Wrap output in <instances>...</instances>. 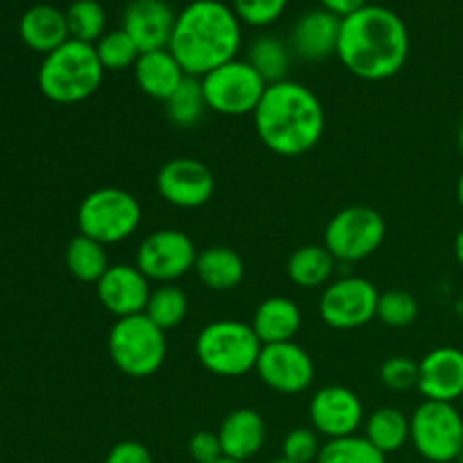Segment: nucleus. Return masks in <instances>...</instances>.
Masks as SVG:
<instances>
[{"label": "nucleus", "instance_id": "nucleus-44", "mask_svg": "<svg viewBox=\"0 0 463 463\" xmlns=\"http://www.w3.org/2000/svg\"><path fill=\"white\" fill-rule=\"evenodd\" d=\"M269 463H294V461H288V459H285V457H280V459H274V461H269Z\"/></svg>", "mask_w": 463, "mask_h": 463}, {"label": "nucleus", "instance_id": "nucleus-6", "mask_svg": "<svg viewBox=\"0 0 463 463\" xmlns=\"http://www.w3.org/2000/svg\"><path fill=\"white\" fill-rule=\"evenodd\" d=\"M143 222V206L129 190L107 185L81 199L77 208V229L99 244H118L129 240Z\"/></svg>", "mask_w": 463, "mask_h": 463}, {"label": "nucleus", "instance_id": "nucleus-35", "mask_svg": "<svg viewBox=\"0 0 463 463\" xmlns=\"http://www.w3.org/2000/svg\"><path fill=\"white\" fill-rule=\"evenodd\" d=\"M231 7L244 25L265 27L283 16L288 0H233Z\"/></svg>", "mask_w": 463, "mask_h": 463}, {"label": "nucleus", "instance_id": "nucleus-36", "mask_svg": "<svg viewBox=\"0 0 463 463\" xmlns=\"http://www.w3.org/2000/svg\"><path fill=\"white\" fill-rule=\"evenodd\" d=\"M380 380L392 392H410L419 387V362L407 355H393L380 366Z\"/></svg>", "mask_w": 463, "mask_h": 463}, {"label": "nucleus", "instance_id": "nucleus-27", "mask_svg": "<svg viewBox=\"0 0 463 463\" xmlns=\"http://www.w3.org/2000/svg\"><path fill=\"white\" fill-rule=\"evenodd\" d=\"M247 61L258 71V75L267 84L288 80L289 66H292V48L283 39L274 34H262L249 45Z\"/></svg>", "mask_w": 463, "mask_h": 463}, {"label": "nucleus", "instance_id": "nucleus-7", "mask_svg": "<svg viewBox=\"0 0 463 463\" xmlns=\"http://www.w3.org/2000/svg\"><path fill=\"white\" fill-rule=\"evenodd\" d=\"M109 357L127 378L143 380L156 373L167 357L165 330L145 315L116 319L107 337Z\"/></svg>", "mask_w": 463, "mask_h": 463}, {"label": "nucleus", "instance_id": "nucleus-8", "mask_svg": "<svg viewBox=\"0 0 463 463\" xmlns=\"http://www.w3.org/2000/svg\"><path fill=\"white\" fill-rule=\"evenodd\" d=\"M199 80H202L208 111L229 118L253 116L267 86H269L247 59H233L229 63H222L220 68Z\"/></svg>", "mask_w": 463, "mask_h": 463}, {"label": "nucleus", "instance_id": "nucleus-1", "mask_svg": "<svg viewBox=\"0 0 463 463\" xmlns=\"http://www.w3.org/2000/svg\"><path fill=\"white\" fill-rule=\"evenodd\" d=\"M337 57L344 68L360 80H392L410 57L405 21L389 7L366 5L342 21Z\"/></svg>", "mask_w": 463, "mask_h": 463}, {"label": "nucleus", "instance_id": "nucleus-26", "mask_svg": "<svg viewBox=\"0 0 463 463\" xmlns=\"http://www.w3.org/2000/svg\"><path fill=\"white\" fill-rule=\"evenodd\" d=\"M364 439L383 455L398 452L410 441V416L398 407H378L364 419Z\"/></svg>", "mask_w": 463, "mask_h": 463}, {"label": "nucleus", "instance_id": "nucleus-28", "mask_svg": "<svg viewBox=\"0 0 463 463\" xmlns=\"http://www.w3.org/2000/svg\"><path fill=\"white\" fill-rule=\"evenodd\" d=\"M66 267L80 283H95L107 274L109 256L107 247L98 240H90L86 235H75L66 247Z\"/></svg>", "mask_w": 463, "mask_h": 463}, {"label": "nucleus", "instance_id": "nucleus-14", "mask_svg": "<svg viewBox=\"0 0 463 463\" xmlns=\"http://www.w3.org/2000/svg\"><path fill=\"white\" fill-rule=\"evenodd\" d=\"M256 373L271 392L297 396L307 392L315 383V362L310 353L294 342L262 346Z\"/></svg>", "mask_w": 463, "mask_h": 463}, {"label": "nucleus", "instance_id": "nucleus-12", "mask_svg": "<svg viewBox=\"0 0 463 463\" xmlns=\"http://www.w3.org/2000/svg\"><path fill=\"white\" fill-rule=\"evenodd\" d=\"M380 292L362 276H344L324 288L319 298V315L335 330H355L371 324L378 315Z\"/></svg>", "mask_w": 463, "mask_h": 463}, {"label": "nucleus", "instance_id": "nucleus-3", "mask_svg": "<svg viewBox=\"0 0 463 463\" xmlns=\"http://www.w3.org/2000/svg\"><path fill=\"white\" fill-rule=\"evenodd\" d=\"M242 48V23L233 7L222 0H193L176 14L167 50L185 75L203 77L238 59Z\"/></svg>", "mask_w": 463, "mask_h": 463}, {"label": "nucleus", "instance_id": "nucleus-9", "mask_svg": "<svg viewBox=\"0 0 463 463\" xmlns=\"http://www.w3.org/2000/svg\"><path fill=\"white\" fill-rule=\"evenodd\" d=\"M410 441L425 461H457L463 450V416L455 402H420L410 416Z\"/></svg>", "mask_w": 463, "mask_h": 463}, {"label": "nucleus", "instance_id": "nucleus-34", "mask_svg": "<svg viewBox=\"0 0 463 463\" xmlns=\"http://www.w3.org/2000/svg\"><path fill=\"white\" fill-rule=\"evenodd\" d=\"M378 317L387 328H410L419 319V301L407 289L380 292Z\"/></svg>", "mask_w": 463, "mask_h": 463}, {"label": "nucleus", "instance_id": "nucleus-41", "mask_svg": "<svg viewBox=\"0 0 463 463\" xmlns=\"http://www.w3.org/2000/svg\"><path fill=\"white\" fill-rule=\"evenodd\" d=\"M455 258H457V262L463 267V229L457 233V238H455Z\"/></svg>", "mask_w": 463, "mask_h": 463}, {"label": "nucleus", "instance_id": "nucleus-29", "mask_svg": "<svg viewBox=\"0 0 463 463\" xmlns=\"http://www.w3.org/2000/svg\"><path fill=\"white\" fill-rule=\"evenodd\" d=\"M163 104H165L163 109H165V118L170 125L179 127V129H190V127L199 125L203 113L208 111L202 80L188 75Z\"/></svg>", "mask_w": 463, "mask_h": 463}, {"label": "nucleus", "instance_id": "nucleus-11", "mask_svg": "<svg viewBox=\"0 0 463 463\" xmlns=\"http://www.w3.org/2000/svg\"><path fill=\"white\" fill-rule=\"evenodd\" d=\"M197 247L184 231L161 229L149 233L136 251V267L149 279V283L167 285L194 271Z\"/></svg>", "mask_w": 463, "mask_h": 463}, {"label": "nucleus", "instance_id": "nucleus-4", "mask_svg": "<svg viewBox=\"0 0 463 463\" xmlns=\"http://www.w3.org/2000/svg\"><path fill=\"white\" fill-rule=\"evenodd\" d=\"M104 72L95 45L68 39L54 52L45 54L36 81L50 102L77 104L98 93Z\"/></svg>", "mask_w": 463, "mask_h": 463}, {"label": "nucleus", "instance_id": "nucleus-2", "mask_svg": "<svg viewBox=\"0 0 463 463\" xmlns=\"http://www.w3.org/2000/svg\"><path fill=\"white\" fill-rule=\"evenodd\" d=\"M260 143L276 156H303L319 145L326 131V111L312 89L285 80L267 86L253 111Z\"/></svg>", "mask_w": 463, "mask_h": 463}, {"label": "nucleus", "instance_id": "nucleus-16", "mask_svg": "<svg viewBox=\"0 0 463 463\" xmlns=\"http://www.w3.org/2000/svg\"><path fill=\"white\" fill-rule=\"evenodd\" d=\"M98 301L116 319L145 315L149 294V279L136 265H111L98 280Z\"/></svg>", "mask_w": 463, "mask_h": 463}, {"label": "nucleus", "instance_id": "nucleus-31", "mask_svg": "<svg viewBox=\"0 0 463 463\" xmlns=\"http://www.w3.org/2000/svg\"><path fill=\"white\" fill-rule=\"evenodd\" d=\"M71 39L95 45L107 34V12L98 0H75L66 9Z\"/></svg>", "mask_w": 463, "mask_h": 463}, {"label": "nucleus", "instance_id": "nucleus-22", "mask_svg": "<svg viewBox=\"0 0 463 463\" xmlns=\"http://www.w3.org/2000/svg\"><path fill=\"white\" fill-rule=\"evenodd\" d=\"M301 307L288 297H269L260 301L251 319V328L258 335L262 346L292 342L298 330H301Z\"/></svg>", "mask_w": 463, "mask_h": 463}, {"label": "nucleus", "instance_id": "nucleus-23", "mask_svg": "<svg viewBox=\"0 0 463 463\" xmlns=\"http://www.w3.org/2000/svg\"><path fill=\"white\" fill-rule=\"evenodd\" d=\"M131 71H134L136 86L147 98L158 99V102H165L179 89L181 81L188 77L167 48L143 52Z\"/></svg>", "mask_w": 463, "mask_h": 463}, {"label": "nucleus", "instance_id": "nucleus-40", "mask_svg": "<svg viewBox=\"0 0 463 463\" xmlns=\"http://www.w3.org/2000/svg\"><path fill=\"white\" fill-rule=\"evenodd\" d=\"M321 9L335 14L337 18H348L351 14L360 12L362 7H366V0H319Z\"/></svg>", "mask_w": 463, "mask_h": 463}, {"label": "nucleus", "instance_id": "nucleus-43", "mask_svg": "<svg viewBox=\"0 0 463 463\" xmlns=\"http://www.w3.org/2000/svg\"><path fill=\"white\" fill-rule=\"evenodd\" d=\"M457 145H459V149H461V154H463V120H461L459 129H457Z\"/></svg>", "mask_w": 463, "mask_h": 463}, {"label": "nucleus", "instance_id": "nucleus-21", "mask_svg": "<svg viewBox=\"0 0 463 463\" xmlns=\"http://www.w3.org/2000/svg\"><path fill=\"white\" fill-rule=\"evenodd\" d=\"M18 34L27 48L45 57L71 39L66 12L52 5H34L21 16Z\"/></svg>", "mask_w": 463, "mask_h": 463}, {"label": "nucleus", "instance_id": "nucleus-24", "mask_svg": "<svg viewBox=\"0 0 463 463\" xmlns=\"http://www.w3.org/2000/svg\"><path fill=\"white\" fill-rule=\"evenodd\" d=\"M194 274L211 292H231L244 280V260L231 247H206L199 251Z\"/></svg>", "mask_w": 463, "mask_h": 463}, {"label": "nucleus", "instance_id": "nucleus-39", "mask_svg": "<svg viewBox=\"0 0 463 463\" xmlns=\"http://www.w3.org/2000/svg\"><path fill=\"white\" fill-rule=\"evenodd\" d=\"M104 463H154L152 452L140 441H120L107 452Z\"/></svg>", "mask_w": 463, "mask_h": 463}, {"label": "nucleus", "instance_id": "nucleus-38", "mask_svg": "<svg viewBox=\"0 0 463 463\" xmlns=\"http://www.w3.org/2000/svg\"><path fill=\"white\" fill-rule=\"evenodd\" d=\"M188 455L194 463H215L224 459L217 432H211V430H199V432H194L188 441Z\"/></svg>", "mask_w": 463, "mask_h": 463}, {"label": "nucleus", "instance_id": "nucleus-45", "mask_svg": "<svg viewBox=\"0 0 463 463\" xmlns=\"http://www.w3.org/2000/svg\"><path fill=\"white\" fill-rule=\"evenodd\" d=\"M215 463H242V461H233V459H226V457H224V459H220V461H215Z\"/></svg>", "mask_w": 463, "mask_h": 463}, {"label": "nucleus", "instance_id": "nucleus-30", "mask_svg": "<svg viewBox=\"0 0 463 463\" xmlns=\"http://www.w3.org/2000/svg\"><path fill=\"white\" fill-rule=\"evenodd\" d=\"M185 315H188V297L181 288L175 283L158 285L149 294L147 307H145V317L152 324H156L161 330H172L176 326L184 324Z\"/></svg>", "mask_w": 463, "mask_h": 463}, {"label": "nucleus", "instance_id": "nucleus-13", "mask_svg": "<svg viewBox=\"0 0 463 463\" xmlns=\"http://www.w3.org/2000/svg\"><path fill=\"white\" fill-rule=\"evenodd\" d=\"M156 190L163 202L184 211L206 206L215 194V176L203 161L190 156L170 158L156 175Z\"/></svg>", "mask_w": 463, "mask_h": 463}, {"label": "nucleus", "instance_id": "nucleus-19", "mask_svg": "<svg viewBox=\"0 0 463 463\" xmlns=\"http://www.w3.org/2000/svg\"><path fill=\"white\" fill-rule=\"evenodd\" d=\"M339 34H342V18L326 9H312L292 25L289 48L298 59L324 61V59L337 54Z\"/></svg>", "mask_w": 463, "mask_h": 463}, {"label": "nucleus", "instance_id": "nucleus-46", "mask_svg": "<svg viewBox=\"0 0 463 463\" xmlns=\"http://www.w3.org/2000/svg\"><path fill=\"white\" fill-rule=\"evenodd\" d=\"M457 463H463V450L459 452V457H457Z\"/></svg>", "mask_w": 463, "mask_h": 463}, {"label": "nucleus", "instance_id": "nucleus-15", "mask_svg": "<svg viewBox=\"0 0 463 463\" xmlns=\"http://www.w3.org/2000/svg\"><path fill=\"white\" fill-rule=\"evenodd\" d=\"M310 423L312 430L328 441L353 437L364 425V405L353 389L328 384L312 396Z\"/></svg>", "mask_w": 463, "mask_h": 463}, {"label": "nucleus", "instance_id": "nucleus-25", "mask_svg": "<svg viewBox=\"0 0 463 463\" xmlns=\"http://www.w3.org/2000/svg\"><path fill=\"white\" fill-rule=\"evenodd\" d=\"M335 265L337 260L324 244H303L289 256L288 279L297 288H326L333 279Z\"/></svg>", "mask_w": 463, "mask_h": 463}, {"label": "nucleus", "instance_id": "nucleus-10", "mask_svg": "<svg viewBox=\"0 0 463 463\" xmlns=\"http://www.w3.org/2000/svg\"><path fill=\"white\" fill-rule=\"evenodd\" d=\"M384 217L371 206H348L330 217L324 231V247L337 262H360L373 256L384 242Z\"/></svg>", "mask_w": 463, "mask_h": 463}, {"label": "nucleus", "instance_id": "nucleus-18", "mask_svg": "<svg viewBox=\"0 0 463 463\" xmlns=\"http://www.w3.org/2000/svg\"><path fill=\"white\" fill-rule=\"evenodd\" d=\"M425 401L457 402L463 398V351L439 346L419 362V387Z\"/></svg>", "mask_w": 463, "mask_h": 463}, {"label": "nucleus", "instance_id": "nucleus-33", "mask_svg": "<svg viewBox=\"0 0 463 463\" xmlns=\"http://www.w3.org/2000/svg\"><path fill=\"white\" fill-rule=\"evenodd\" d=\"M95 52H98L99 63H102L104 71H125V68H134L136 61L143 52L138 50V45L134 43L129 34L125 30H111L102 36V39L95 43Z\"/></svg>", "mask_w": 463, "mask_h": 463}, {"label": "nucleus", "instance_id": "nucleus-17", "mask_svg": "<svg viewBox=\"0 0 463 463\" xmlns=\"http://www.w3.org/2000/svg\"><path fill=\"white\" fill-rule=\"evenodd\" d=\"M176 14L165 0H131L122 12V30L134 39L140 52L165 50L175 32Z\"/></svg>", "mask_w": 463, "mask_h": 463}, {"label": "nucleus", "instance_id": "nucleus-32", "mask_svg": "<svg viewBox=\"0 0 463 463\" xmlns=\"http://www.w3.org/2000/svg\"><path fill=\"white\" fill-rule=\"evenodd\" d=\"M317 463H387V455L371 446L364 437L353 434V437L326 441Z\"/></svg>", "mask_w": 463, "mask_h": 463}, {"label": "nucleus", "instance_id": "nucleus-37", "mask_svg": "<svg viewBox=\"0 0 463 463\" xmlns=\"http://www.w3.org/2000/svg\"><path fill=\"white\" fill-rule=\"evenodd\" d=\"M321 448L319 434L312 428H294L283 439V457L294 463H317Z\"/></svg>", "mask_w": 463, "mask_h": 463}, {"label": "nucleus", "instance_id": "nucleus-5", "mask_svg": "<svg viewBox=\"0 0 463 463\" xmlns=\"http://www.w3.org/2000/svg\"><path fill=\"white\" fill-rule=\"evenodd\" d=\"M262 344L251 324L238 319H220L203 326L194 342L197 360L217 378H242L256 371Z\"/></svg>", "mask_w": 463, "mask_h": 463}, {"label": "nucleus", "instance_id": "nucleus-42", "mask_svg": "<svg viewBox=\"0 0 463 463\" xmlns=\"http://www.w3.org/2000/svg\"><path fill=\"white\" fill-rule=\"evenodd\" d=\"M457 199H459V206L463 211V172L459 175V181H457Z\"/></svg>", "mask_w": 463, "mask_h": 463}, {"label": "nucleus", "instance_id": "nucleus-20", "mask_svg": "<svg viewBox=\"0 0 463 463\" xmlns=\"http://www.w3.org/2000/svg\"><path fill=\"white\" fill-rule=\"evenodd\" d=\"M217 437H220L222 452L226 459L247 463L265 446L267 423L260 411L251 410V407H238L224 416L220 430H217Z\"/></svg>", "mask_w": 463, "mask_h": 463}]
</instances>
